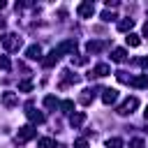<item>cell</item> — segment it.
Listing matches in <instances>:
<instances>
[{
    "instance_id": "cell-29",
    "label": "cell",
    "mask_w": 148,
    "mask_h": 148,
    "mask_svg": "<svg viewBox=\"0 0 148 148\" xmlns=\"http://www.w3.org/2000/svg\"><path fill=\"white\" fill-rule=\"evenodd\" d=\"M74 148H88V141L86 139H76L74 141Z\"/></svg>"
},
{
    "instance_id": "cell-22",
    "label": "cell",
    "mask_w": 148,
    "mask_h": 148,
    "mask_svg": "<svg viewBox=\"0 0 148 148\" xmlns=\"http://www.w3.org/2000/svg\"><path fill=\"white\" fill-rule=\"evenodd\" d=\"M90 92H92V90H83V95L79 97V102H81V104H90V102H92V95H90Z\"/></svg>"
},
{
    "instance_id": "cell-13",
    "label": "cell",
    "mask_w": 148,
    "mask_h": 148,
    "mask_svg": "<svg viewBox=\"0 0 148 148\" xmlns=\"http://www.w3.org/2000/svg\"><path fill=\"white\" fill-rule=\"evenodd\" d=\"M132 28H134V18H123V21H118V30H120V32H127V35H130Z\"/></svg>"
},
{
    "instance_id": "cell-7",
    "label": "cell",
    "mask_w": 148,
    "mask_h": 148,
    "mask_svg": "<svg viewBox=\"0 0 148 148\" xmlns=\"http://www.w3.org/2000/svg\"><path fill=\"white\" fill-rule=\"evenodd\" d=\"M58 49V53L62 56V53H74L76 51V39H67V42H62L60 46H56Z\"/></svg>"
},
{
    "instance_id": "cell-16",
    "label": "cell",
    "mask_w": 148,
    "mask_h": 148,
    "mask_svg": "<svg viewBox=\"0 0 148 148\" xmlns=\"http://www.w3.org/2000/svg\"><path fill=\"white\" fill-rule=\"evenodd\" d=\"M102 46H104L102 42H92V39H90V42L86 44V51H88V53H99V51H102Z\"/></svg>"
},
{
    "instance_id": "cell-33",
    "label": "cell",
    "mask_w": 148,
    "mask_h": 148,
    "mask_svg": "<svg viewBox=\"0 0 148 148\" xmlns=\"http://www.w3.org/2000/svg\"><path fill=\"white\" fill-rule=\"evenodd\" d=\"M143 116H146V120H148V106H146V111H143Z\"/></svg>"
},
{
    "instance_id": "cell-15",
    "label": "cell",
    "mask_w": 148,
    "mask_h": 148,
    "mask_svg": "<svg viewBox=\"0 0 148 148\" xmlns=\"http://www.w3.org/2000/svg\"><path fill=\"white\" fill-rule=\"evenodd\" d=\"M125 58H127V51L125 49H113V53H111V60L113 62H123Z\"/></svg>"
},
{
    "instance_id": "cell-2",
    "label": "cell",
    "mask_w": 148,
    "mask_h": 148,
    "mask_svg": "<svg viewBox=\"0 0 148 148\" xmlns=\"http://www.w3.org/2000/svg\"><path fill=\"white\" fill-rule=\"evenodd\" d=\"M136 106H139V99H136V97H127V99L116 109V113H118V116H130V113H134Z\"/></svg>"
},
{
    "instance_id": "cell-3",
    "label": "cell",
    "mask_w": 148,
    "mask_h": 148,
    "mask_svg": "<svg viewBox=\"0 0 148 148\" xmlns=\"http://www.w3.org/2000/svg\"><path fill=\"white\" fill-rule=\"evenodd\" d=\"M35 134H37V130H35L32 125H23V127L18 130V134H16V141H18V143H25V141L35 139Z\"/></svg>"
},
{
    "instance_id": "cell-17",
    "label": "cell",
    "mask_w": 148,
    "mask_h": 148,
    "mask_svg": "<svg viewBox=\"0 0 148 148\" xmlns=\"http://www.w3.org/2000/svg\"><path fill=\"white\" fill-rule=\"evenodd\" d=\"M125 42H127V46H132V49H134V46H139V44H141V37H139V35H134V32H130V35L125 37Z\"/></svg>"
},
{
    "instance_id": "cell-32",
    "label": "cell",
    "mask_w": 148,
    "mask_h": 148,
    "mask_svg": "<svg viewBox=\"0 0 148 148\" xmlns=\"http://www.w3.org/2000/svg\"><path fill=\"white\" fill-rule=\"evenodd\" d=\"M0 9H5V0H0Z\"/></svg>"
},
{
    "instance_id": "cell-8",
    "label": "cell",
    "mask_w": 148,
    "mask_h": 148,
    "mask_svg": "<svg viewBox=\"0 0 148 148\" xmlns=\"http://www.w3.org/2000/svg\"><path fill=\"white\" fill-rule=\"evenodd\" d=\"M25 58H28V60H39V58H42V49H39V44H30V46L25 49Z\"/></svg>"
},
{
    "instance_id": "cell-24",
    "label": "cell",
    "mask_w": 148,
    "mask_h": 148,
    "mask_svg": "<svg viewBox=\"0 0 148 148\" xmlns=\"http://www.w3.org/2000/svg\"><path fill=\"white\" fill-rule=\"evenodd\" d=\"M116 79H118L120 83H130V81H132V79L127 76V72H123V69H120V72H116Z\"/></svg>"
},
{
    "instance_id": "cell-20",
    "label": "cell",
    "mask_w": 148,
    "mask_h": 148,
    "mask_svg": "<svg viewBox=\"0 0 148 148\" xmlns=\"http://www.w3.org/2000/svg\"><path fill=\"white\" fill-rule=\"evenodd\" d=\"M60 109H62L65 113H72V109H74V102H72V99H62V102H60Z\"/></svg>"
},
{
    "instance_id": "cell-5",
    "label": "cell",
    "mask_w": 148,
    "mask_h": 148,
    "mask_svg": "<svg viewBox=\"0 0 148 148\" xmlns=\"http://www.w3.org/2000/svg\"><path fill=\"white\" fill-rule=\"evenodd\" d=\"M76 14H79L81 18H92V14H95V5H92V2H81V5L76 7Z\"/></svg>"
},
{
    "instance_id": "cell-14",
    "label": "cell",
    "mask_w": 148,
    "mask_h": 148,
    "mask_svg": "<svg viewBox=\"0 0 148 148\" xmlns=\"http://www.w3.org/2000/svg\"><path fill=\"white\" fill-rule=\"evenodd\" d=\"M130 83H132L134 88H148V76H146V74H139V76H134Z\"/></svg>"
},
{
    "instance_id": "cell-11",
    "label": "cell",
    "mask_w": 148,
    "mask_h": 148,
    "mask_svg": "<svg viewBox=\"0 0 148 148\" xmlns=\"http://www.w3.org/2000/svg\"><path fill=\"white\" fill-rule=\"evenodd\" d=\"M92 74H95V76H109V74H111V67H109L106 62H99V65H95ZM92 74H90V76H92Z\"/></svg>"
},
{
    "instance_id": "cell-31",
    "label": "cell",
    "mask_w": 148,
    "mask_h": 148,
    "mask_svg": "<svg viewBox=\"0 0 148 148\" xmlns=\"http://www.w3.org/2000/svg\"><path fill=\"white\" fill-rule=\"evenodd\" d=\"M143 35H146V37H148V23H146V25H143Z\"/></svg>"
},
{
    "instance_id": "cell-10",
    "label": "cell",
    "mask_w": 148,
    "mask_h": 148,
    "mask_svg": "<svg viewBox=\"0 0 148 148\" xmlns=\"http://www.w3.org/2000/svg\"><path fill=\"white\" fill-rule=\"evenodd\" d=\"M58 60H60V53H58V49H53L46 58H42V65H44V67H53Z\"/></svg>"
},
{
    "instance_id": "cell-12",
    "label": "cell",
    "mask_w": 148,
    "mask_h": 148,
    "mask_svg": "<svg viewBox=\"0 0 148 148\" xmlns=\"http://www.w3.org/2000/svg\"><path fill=\"white\" fill-rule=\"evenodd\" d=\"M83 120H86V113H81V111L69 116V125H72L74 130H76V127H81V125H83Z\"/></svg>"
},
{
    "instance_id": "cell-6",
    "label": "cell",
    "mask_w": 148,
    "mask_h": 148,
    "mask_svg": "<svg viewBox=\"0 0 148 148\" xmlns=\"http://www.w3.org/2000/svg\"><path fill=\"white\" fill-rule=\"evenodd\" d=\"M116 99H118V90L116 88H104L102 90V102L104 104H113Z\"/></svg>"
},
{
    "instance_id": "cell-18",
    "label": "cell",
    "mask_w": 148,
    "mask_h": 148,
    "mask_svg": "<svg viewBox=\"0 0 148 148\" xmlns=\"http://www.w3.org/2000/svg\"><path fill=\"white\" fill-rule=\"evenodd\" d=\"M44 106H46V109H56V106H60V102H58L53 95H46V97H44Z\"/></svg>"
},
{
    "instance_id": "cell-4",
    "label": "cell",
    "mask_w": 148,
    "mask_h": 148,
    "mask_svg": "<svg viewBox=\"0 0 148 148\" xmlns=\"http://www.w3.org/2000/svg\"><path fill=\"white\" fill-rule=\"evenodd\" d=\"M25 116L32 120V123H37V125H42L44 120H46V116L44 113H39V111H35V106H32V102H28L25 104Z\"/></svg>"
},
{
    "instance_id": "cell-25",
    "label": "cell",
    "mask_w": 148,
    "mask_h": 148,
    "mask_svg": "<svg viewBox=\"0 0 148 148\" xmlns=\"http://www.w3.org/2000/svg\"><path fill=\"white\" fill-rule=\"evenodd\" d=\"M9 67H12V62H9V58H7V56H0V69H5V72H9Z\"/></svg>"
},
{
    "instance_id": "cell-28",
    "label": "cell",
    "mask_w": 148,
    "mask_h": 148,
    "mask_svg": "<svg viewBox=\"0 0 148 148\" xmlns=\"http://www.w3.org/2000/svg\"><path fill=\"white\" fill-rule=\"evenodd\" d=\"M130 148H143V139H132L130 141Z\"/></svg>"
},
{
    "instance_id": "cell-26",
    "label": "cell",
    "mask_w": 148,
    "mask_h": 148,
    "mask_svg": "<svg viewBox=\"0 0 148 148\" xmlns=\"http://www.w3.org/2000/svg\"><path fill=\"white\" fill-rule=\"evenodd\" d=\"M113 18H116V14H113V12H109V9H106V12H102V21H106V23H109V21H113Z\"/></svg>"
},
{
    "instance_id": "cell-23",
    "label": "cell",
    "mask_w": 148,
    "mask_h": 148,
    "mask_svg": "<svg viewBox=\"0 0 148 148\" xmlns=\"http://www.w3.org/2000/svg\"><path fill=\"white\" fill-rule=\"evenodd\" d=\"M106 146H109V148H123V139L113 136V139H109V141H106Z\"/></svg>"
},
{
    "instance_id": "cell-27",
    "label": "cell",
    "mask_w": 148,
    "mask_h": 148,
    "mask_svg": "<svg viewBox=\"0 0 148 148\" xmlns=\"http://www.w3.org/2000/svg\"><path fill=\"white\" fill-rule=\"evenodd\" d=\"M86 62H88V58H86V56H79V58H74V56H72V65H86Z\"/></svg>"
},
{
    "instance_id": "cell-30",
    "label": "cell",
    "mask_w": 148,
    "mask_h": 148,
    "mask_svg": "<svg viewBox=\"0 0 148 148\" xmlns=\"http://www.w3.org/2000/svg\"><path fill=\"white\" fill-rule=\"evenodd\" d=\"M141 65H143V67H146V69H148V56H146V58H143V60H141Z\"/></svg>"
},
{
    "instance_id": "cell-21",
    "label": "cell",
    "mask_w": 148,
    "mask_h": 148,
    "mask_svg": "<svg viewBox=\"0 0 148 148\" xmlns=\"http://www.w3.org/2000/svg\"><path fill=\"white\" fill-rule=\"evenodd\" d=\"M39 148H56V141L49 139V136H44V139H39Z\"/></svg>"
},
{
    "instance_id": "cell-9",
    "label": "cell",
    "mask_w": 148,
    "mask_h": 148,
    "mask_svg": "<svg viewBox=\"0 0 148 148\" xmlns=\"http://www.w3.org/2000/svg\"><path fill=\"white\" fill-rule=\"evenodd\" d=\"M0 99H2V104H5V106H9V109L18 104V97H16V92H9V90H5Z\"/></svg>"
},
{
    "instance_id": "cell-19",
    "label": "cell",
    "mask_w": 148,
    "mask_h": 148,
    "mask_svg": "<svg viewBox=\"0 0 148 148\" xmlns=\"http://www.w3.org/2000/svg\"><path fill=\"white\" fill-rule=\"evenodd\" d=\"M18 90H21V92H30V90H32V81H30V79L18 81Z\"/></svg>"
},
{
    "instance_id": "cell-1",
    "label": "cell",
    "mask_w": 148,
    "mask_h": 148,
    "mask_svg": "<svg viewBox=\"0 0 148 148\" xmlns=\"http://www.w3.org/2000/svg\"><path fill=\"white\" fill-rule=\"evenodd\" d=\"M2 46L7 51H18L21 49V37L14 35V32H7V35H2Z\"/></svg>"
}]
</instances>
